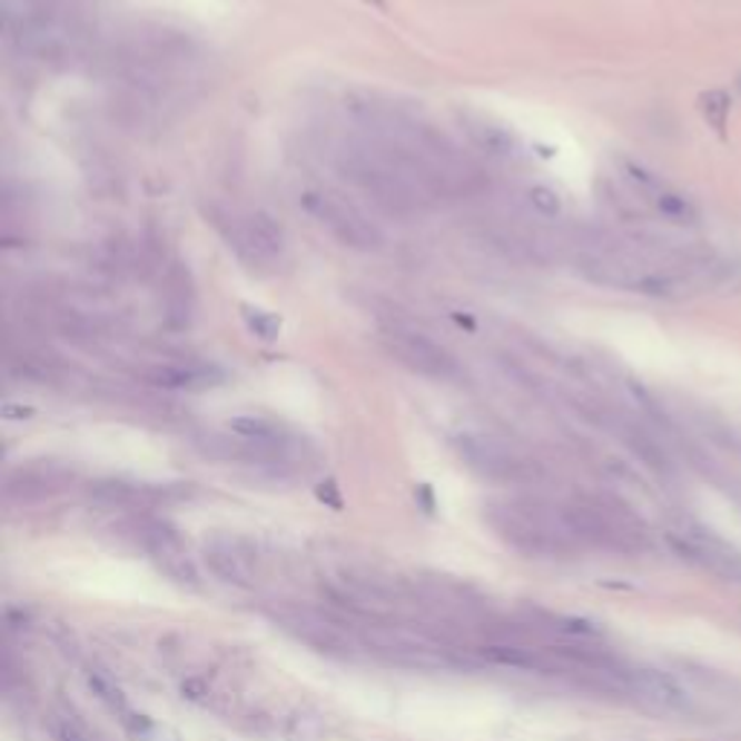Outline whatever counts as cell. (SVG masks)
<instances>
[{
  "mask_svg": "<svg viewBox=\"0 0 741 741\" xmlns=\"http://www.w3.org/2000/svg\"><path fill=\"white\" fill-rule=\"evenodd\" d=\"M229 432H233L235 437H240V441H247V444L284 452V455H287V446H290V435H287L278 423L267 421V417H233V421H229Z\"/></svg>",
  "mask_w": 741,
  "mask_h": 741,
  "instance_id": "ac0fdd59",
  "label": "cell"
},
{
  "mask_svg": "<svg viewBox=\"0 0 741 741\" xmlns=\"http://www.w3.org/2000/svg\"><path fill=\"white\" fill-rule=\"evenodd\" d=\"M560 518L567 533L574 536V542H589L594 547L620 553H632L643 547V536H640L634 518L623 510L609 507V504L576 498V502L560 510Z\"/></svg>",
  "mask_w": 741,
  "mask_h": 741,
  "instance_id": "3957f363",
  "label": "cell"
},
{
  "mask_svg": "<svg viewBox=\"0 0 741 741\" xmlns=\"http://www.w3.org/2000/svg\"><path fill=\"white\" fill-rule=\"evenodd\" d=\"M244 319H247L249 330L261 339H276L278 330H281V322L276 316H269L264 310H253V307H244Z\"/></svg>",
  "mask_w": 741,
  "mask_h": 741,
  "instance_id": "603a6c76",
  "label": "cell"
},
{
  "mask_svg": "<svg viewBox=\"0 0 741 741\" xmlns=\"http://www.w3.org/2000/svg\"><path fill=\"white\" fill-rule=\"evenodd\" d=\"M276 620L284 632H290L293 638L307 643V646L316 649V652L334 654V658H348L350 654L348 634L342 632L336 623L316 614V611H281Z\"/></svg>",
  "mask_w": 741,
  "mask_h": 741,
  "instance_id": "8fae6325",
  "label": "cell"
},
{
  "mask_svg": "<svg viewBox=\"0 0 741 741\" xmlns=\"http://www.w3.org/2000/svg\"><path fill=\"white\" fill-rule=\"evenodd\" d=\"M669 545L675 547L686 562H695L710 574L721 580L741 582V553L724 545L715 536H701V533H669Z\"/></svg>",
  "mask_w": 741,
  "mask_h": 741,
  "instance_id": "30bf717a",
  "label": "cell"
},
{
  "mask_svg": "<svg viewBox=\"0 0 741 741\" xmlns=\"http://www.w3.org/2000/svg\"><path fill=\"white\" fill-rule=\"evenodd\" d=\"M527 197H531V206L539 211V215H545V218H556L562 211V200L556 197V191H551L547 186H533L531 191H527Z\"/></svg>",
  "mask_w": 741,
  "mask_h": 741,
  "instance_id": "cb8c5ba5",
  "label": "cell"
},
{
  "mask_svg": "<svg viewBox=\"0 0 741 741\" xmlns=\"http://www.w3.org/2000/svg\"><path fill=\"white\" fill-rule=\"evenodd\" d=\"M623 683L661 710H686L690 707V692L661 669H625Z\"/></svg>",
  "mask_w": 741,
  "mask_h": 741,
  "instance_id": "7c38bea8",
  "label": "cell"
},
{
  "mask_svg": "<svg viewBox=\"0 0 741 741\" xmlns=\"http://www.w3.org/2000/svg\"><path fill=\"white\" fill-rule=\"evenodd\" d=\"M146 379L151 386L160 388H186V392H197V388L218 386V379H224V374H220L218 368H211V365L171 363L148 368Z\"/></svg>",
  "mask_w": 741,
  "mask_h": 741,
  "instance_id": "9a60e30c",
  "label": "cell"
},
{
  "mask_svg": "<svg viewBox=\"0 0 741 741\" xmlns=\"http://www.w3.org/2000/svg\"><path fill=\"white\" fill-rule=\"evenodd\" d=\"M204 560L211 567V574L218 580L229 582V585H238V589H253L255 585V565L253 556H249L238 542H229V539H211L204 547Z\"/></svg>",
  "mask_w": 741,
  "mask_h": 741,
  "instance_id": "4fadbf2b",
  "label": "cell"
},
{
  "mask_svg": "<svg viewBox=\"0 0 741 741\" xmlns=\"http://www.w3.org/2000/svg\"><path fill=\"white\" fill-rule=\"evenodd\" d=\"M461 461H464L475 475L495 481V484H536L542 481L545 470L524 452L484 435H461L455 441Z\"/></svg>",
  "mask_w": 741,
  "mask_h": 741,
  "instance_id": "8992f818",
  "label": "cell"
},
{
  "mask_svg": "<svg viewBox=\"0 0 741 741\" xmlns=\"http://www.w3.org/2000/svg\"><path fill=\"white\" fill-rule=\"evenodd\" d=\"M9 370L18 374L21 379H32V383H59L65 377V365L59 363V356H50L45 350H18L9 354Z\"/></svg>",
  "mask_w": 741,
  "mask_h": 741,
  "instance_id": "d6986e66",
  "label": "cell"
},
{
  "mask_svg": "<svg viewBox=\"0 0 741 741\" xmlns=\"http://www.w3.org/2000/svg\"><path fill=\"white\" fill-rule=\"evenodd\" d=\"M481 661L493 663V666H507V669H522V672H542V675H553L556 669L565 663L553 652H539V649L522 646L516 640H498V643H487L478 649Z\"/></svg>",
  "mask_w": 741,
  "mask_h": 741,
  "instance_id": "5bb4252c",
  "label": "cell"
},
{
  "mask_svg": "<svg viewBox=\"0 0 741 741\" xmlns=\"http://www.w3.org/2000/svg\"><path fill=\"white\" fill-rule=\"evenodd\" d=\"M85 681H88V690L93 692V695L99 698L105 707H110V710L119 712V715H125V712H128V701H125L122 690H119L117 683L110 681L108 675L96 672V669H88V672H85Z\"/></svg>",
  "mask_w": 741,
  "mask_h": 741,
  "instance_id": "ffe728a7",
  "label": "cell"
},
{
  "mask_svg": "<svg viewBox=\"0 0 741 741\" xmlns=\"http://www.w3.org/2000/svg\"><path fill=\"white\" fill-rule=\"evenodd\" d=\"M65 478L59 473H45V470H18L9 473L3 481V493L12 502H41L47 495L59 493Z\"/></svg>",
  "mask_w": 741,
  "mask_h": 741,
  "instance_id": "e0dca14e",
  "label": "cell"
},
{
  "mask_svg": "<svg viewBox=\"0 0 741 741\" xmlns=\"http://www.w3.org/2000/svg\"><path fill=\"white\" fill-rule=\"evenodd\" d=\"M139 542H142V547L148 551L154 565L160 567L168 580L189 585V589L200 585L195 562H191L189 551H186L180 533H177L175 527H168L166 522H157V518H148V522H142V527H139Z\"/></svg>",
  "mask_w": 741,
  "mask_h": 741,
  "instance_id": "9c48e42d",
  "label": "cell"
},
{
  "mask_svg": "<svg viewBox=\"0 0 741 741\" xmlns=\"http://www.w3.org/2000/svg\"><path fill=\"white\" fill-rule=\"evenodd\" d=\"M226 244L249 269H269L281 261L284 229L267 211H253L244 218H218Z\"/></svg>",
  "mask_w": 741,
  "mask_h": 741,
  "instance_id": "52a82bcc",
  "label": "cell"
},
{
  "mask_svg": "<svg viewBox=\"0 0 741 741\" xmlns=\"http://www.w3.org/2000/svg\"><path fill=\"white\" fill-rule=\"evenodd\" d=\"M298 204L342 247L356 249V253H377L383 247L379 226L359 206L345 200L342 195L325 189H310L298 197Z\"/></svg>",
  "mask_w": 741,
  "mask_h": 741,
  "instance_id": "277c9868",
  "label": "cell"
},
{
  "mask_svg": "<svg viewBox=\"0 0 741 741\" xmlns=\"http://www.w3.org/2000/svg\"><path fill=\"white\" fill-rule=\"evenodd\" d=\"M334 162L342 180H348V186L368 197L388 218L412 220L432 206L429 197L368 139L339 148Z\"/></svg>",
  "mask_w": 741,
  "mask_h": 741,
  "instance_id": "6da1fadb",
  "label": "cell"
},
{
  "mask_svg": "<svg viewBox=\"0 0 741 741\" xmlns=\"http://www.w3.org/2000/svg\"><path fill=\"white\" fill-rule=\"evenodd\" d=\"M484 518L502 542L524 556H536V560L565 556L574 545V536L562 524L560 513L547 516L545 510L527 507V504H490Z\"/></svg>",
  "mask_w": 741,
  "mask_h": 741,
  "instance_id": "7a4b0ae2",
  "label": "cell"
},
{
  "mask_svg": "<svg viewBox=\"0 0 741 741\" xmlns=\"http://www.w3.org/2000/svg\"><path fill=\"white\" fill-rule=\"evenodd\" d=\"M701 113H704V119L715 131L724 134L727 117H730V96H727L724 90H710V93H704L701 96Z\"/></svg>",
  "mask_w": 741,
  "mask_h": 741,
  "instance_id": "7402d4cb",
  "label": "cell"
},
{
  "mask_svg": "<svg viewBox=\"0 0 741 741\" xmlns=\"http://www.w3.org/2000/svg\"><path fill=\"white\" fill-rule=\"evenodd\" d=\"M47 730H50L52 741H93L88 727L81 724L79 719H73V715H67V712H50L47 715Z\"/></svg>",
  "mask_w": 741,
  "mask_h": 741,
  "instance_id": "44dd1931",
  "label": "cell"
},
{
  "mask_svg": "<svg viewBox=\"0 0 741 741\" xmlns=\"http://www.w3.org/2000/svg\"><path fill=\"white\" fill-rule=\"evenodd\" d=\"M383 345L388 348V354L397 359L401 365H406L408 370H415L421 377L441 379V383H449V379L461 377V365L458 359L437 345L432 336L421 334L415 327H403L394 325L383 334Z\"/></svg>",
  "mask_w": 741,
  "mask_h": 741,
  "instance_id": "ba28073f",
  "label": "cell"
},
{
  "mask_svg": "<svg viewBox=\"0 0 741 741\" xmlns=\"http://www.w3.org/2000/svg\"><path fill=\"white\" fill-rule=\"evenodd\" d=\"M464 131L473 139V146L493 160H516L518 157V139L504 125L490 122L484 117H464Z\"/></svg>",
  "mask_w": 741,
  "mask_h": 741,
  "instance_id": "2e32d148",
  "label": "cell"
},
{
  "mask_svg": "<svg viewBox=\"0 0 741 741\" xmlns=\"http://www.w3.org/2000/svg\"><path fill=\"white\" fill-rule=\"evenodd\" d=\"M359 638H363V643L370 652H377L379 658H386L388 663H397V666L435 672V669H449L458 663V658H455L441 640L432 638L429 632H415V629L377 623L363 629Z\"/></svg>",
  "mask_w": 741,
  "mask_h": 741,
  "instance_id": "5b68a950",
  "label": "cell"
}]
</instances>
